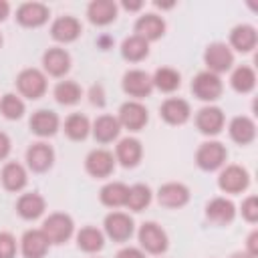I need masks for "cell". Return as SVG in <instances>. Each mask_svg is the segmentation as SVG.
I'll return each instance as SVG.
<instances>
[{"mask_svg": "<svg viewBox=\"0 0 258 258\" xmlns=\"http://www.w3.org/2000/svg\"><path fill=\"white\" fill-rule=\"evenodd\" d=\"M149 200H151V191H149V187L143 185V183H137V185L129 187L125 206H129L131 210L139 212V210H143V208L149 204Z\"/></svg>", "mask_w": 258, "mask_h": 258, "instance_id": "cell-35", "label": "cell"}, {"mask_svg": "<svg viewBox=\"0 0 258 258\" xmlns=\"http://www.w3.org/2000/svg\"><path fill=\"white\" fill-rule=\"evenodd\" d=\"M242 216H244L248 222H256V220H258V198H256V196H250V198L242 204Z\"/></svg>", "mask_w": 258, "mask_h": 258, "instance_id": "cell-40", "label": "cell"}, {"mask_svg": "<svg viewBox=\"0 0 258 258\" xmlns=\"http://www.w3.org/2000/svg\"><path fill=\"white\" fill-rule=\"evenodd\" d=\"M87 171L95 177H107L113 171V155L105 149H95L87 157Z\"/></svg>", "mask_w": 258, "mask_h": 258, "instance_id": "cell-14", "label": "cell"}, {"mask_svg": "<svg viewBox=\"0 0 258 258\" xmlns=\"http://www.w3.org/2000/svg\"><path fill=\"white\" fill-rule=\"evenodd\" d=\"M54 97H56V101L62 103V105H73V103L79 101V97H81V89H79V85L73 83V81H62V83L56 85V89H54Z\"/></svg>", "mask_w": 258, "mask_h": 258, "instance_id": "cell-36", "label": "cell"}, {"mask_svg": "<svg viewBox=\"0 0 258 258\" xmlns=\"http://www.w3.org/2000/svg\"><path fill=\"white\" fill-rule=\"evenodd\" d=\"M16 242L8 232H0V258H14Z\"/></svg>", "mask_w": 258, "mask_h": 258, "instance_id": "cell-39", "label": "cell"}, {"mask_svg": "<svg viewBox=\"0 0 258 258\" xmlns=\"http://www.w3.org/2000/svg\"><path fill=\"white\" fill-rule=\"evenodd\" d=\"M147 40L145 38H141V36H129V38H125V42H123V46H121V52H123V56L125 58H129V60H141L143 56H147Z\"/></svg>", "mask_w": 258, "mask_h": 258, "instance_id": "cell-31", "label": "cell"}, {"mask_svg": "<svg viewBox=\"0 0 258 258\" xmlns=\"http://www.w3.org/2000/svg\"><path fill=\"white\" fill-rule=\"evenodd\" d=\"M117 6L111 0H95L89 4V18L95 24H107L115 18Z\"/></svg>", "mask_w": 258, "mask_h": 258, "instance_id": "cell-24", "label": "cell"}, {"mask_svg": "<svg viewBox=\"0 0 258 258\" xmlns=\"http://www.w3.org/2000/svg\"><path fill=\"white\" fill-rule=\"evenodd\" d=\"M30 127L36 135L40 137H48L52 135L56 129H58V117L52 113V111H46V109H40L32 115L30 119Z\"/></svg>", "mask_w": 258, "mask_h": 258, "instance_id": "cell-19", "label": "cell"}, {"mask_svg": "<svg viewBox=\"0 0 258 258\" xmlns=\"http://www.w3.org/2000/svg\"><path fill=\"white\" fill-rule=\"evenodd\" d=\"M50 32H52V36H54L56 40H60V42H71V40H75V38L79 36L81 24H79V20L73 18V16H60L58 20H54Z\"/></svg>", "mask_w": 258, "mask_h": 258, "instance_id": "cell-21", "label": "cell"}, {"mask_svg": "<svg viewBox=\"0 0 258 258\" xmlns=\"http://www.w3.org/2000/svg\"><path fill=\"white\" fill-rule=\"evenodd\" d=\"M157 198H159V204H163L167 208H179V206H183L187 202L189 191H187V187L183 183L171 181V183H165V185L159 187Z\"/></svg>", "mask_w": 258, "mask_h": 258, "instance_id": "cell-11", "label": "cell"}, {"mask_svg": "<svg viewBox=\"0 0 258 258\" xmlns=\"http://www.w3.org/2000/svg\"><path fill=\"white\" fill-rule=\"evenodd\" d=\"M91 101L97 103V105H103V91H101V87H93V91H91Z\"/></svg>", "mask_w": 258, "mask_h": 258, "instance_id": "cell-44", "label": "cell"}, {"mask_svg": "<svg viewBox=\"0 0 258 258\" xmlns=\"http://www.w3.org/2000/svg\"><path fill=\"white\" fill-rule=\"evenodd\" d=\"M151 87H153V81L143 71H129L123 77V89H125V93L133 95V97H145V95H149L151 93Z\"/></svg>", "mask_w": 258, "mask_h": 258, "instance_id": "cell-10", "label": "cell"}, {"mask_svg": "<svg viewBox=\"0 0 258 258\" xmlns=\"http://www.w3.org/2000/svg\"><path fill=\"white\" fill-rule=\"evenodd\" d=\"M254 123L248 119V117H236L232 123H230V135L236 143H250L254 139Z\"/></svg>", "mask_w": 258, "mask_h": 258, "instance_id": "cell-30", "label": "cell"}, {"mask_svg": "<svg viewBox=\"0 0 258 258\" xmlns=\"http://www.w3.org/2000/svg\"><path fill=\"white\" fill-rule=\"evenodd\" d=\"M204 58H206V64L210 67V73H222V71H228V69L232 67V60H234L232 50H230L226 44H222V42H214V44H210V46L206 48Z\"/></svg>", "mask_w": 258, "mask_h": 258, "instance_id": "cell-5", "label": "cell"}, {"mask_svg": "<svg viewBox=\"0 0 258 258\" xmlns=\"http://www.w3.org/2000/svg\"><path fill=\"white\" fill-rule=\"evenodd\" d=\"M196 123H198V129L202 133H208V135H214L222 129L224 125V113L218 109V107H204L198 117H196Z\"/></svg>", "mask_w": 258, "mask_h": 258, "instance_id": "cell-15", "label": "cell"}, {"mask_svg": "<svg viewBox=\"0 0 258 258\" xmlns=\"http://www.w3.org/2000/svg\"><path fill=\"white\" fill-rule=\"evenodd\" d=\"M127 194H129V187H127L125 183L113 181V183H107V185L101 189V202H103L105 206L119 208V206H125Z\"/></svg>", "mask_w": 258, "mask_h": 258, "instance_id": "cell-27", "label": "cell"}, {"mask_svg": "<svg viewBox=\"0 0 258 258\" xmlns=\"http://www.w3.org/2000/svg\"><path fill=\"white\" fill-rule=\"evenodd\" d=\"M218 183H220V187L224 191L238 194V191L246 189V185H248V173H246V169H242L238 165H230V167H226L220 173Z\"/></svg>", "mask_w": 258, "mask_h": 258, "instance_id": "cell-8", "label": "cell"}, {"mask_svg": "<svg viewBox=\"0 0 258 258\" xmlns=\"http://www.w3.org/2000/svg\"><path fill=\"white\" fill-rule=\"evenodd\" d=\"M77 242L85 252H95L103 248V234L97 228H83L77 236Z\"/></svg>", "mask_w": 258, "mask_h": 258, "instance_id": "cell-33", "label": "cell"}, {"mask_svg": "<svg viewBox=\"0 0 258 258\" xmlns=\"http://www.w3.org/2000/svg\"><path fill=\"white\" fill-rule=\"evenodd\" d=\"M248 254H252L254 258L258 254V232H252L248 238Z\"/></svg>", "mask_w": 258, "mask_h": 258, "instance_id": "cell-42", "label": "cell"}, {"mask_svg": "<svg viewBox=\"0 0 258 258\" xmlns=\"http://www.w3.org/2000/svg\"><path fill=\"white\" fill-rule=\"evenodd\" d=\"M0 42H2V38H0Z\"/></svg>", "mask_w": 258, "mask_h": 258, "instance_id": "cell-48", "label": "cell"}, {"mask_svg": "<svg viewBox=\"0 0 258 258\" xmlns=\"http://www.w3.org/2000/svg\"><path fill=\"white\" fill-rule=\"evenodd\" d=\"M16 210H18V214H20L22 218L34 220V218H38V216L42 214V210H44V200H42L38 194H24V196L18 200Z\"/></svg>", "mask_w": 258, "mask_h": 258, "instance_id": "cell-28", "label": "cell"}, {"mask_svg": "<svg viewBox=\"0 0 258 258\" xmlns=\"http://www.w3.org/2000/svg\"><path fill=\"white\" fill-rule=\"evenodd\" d=\"M139 242L151 254H159V252H163L167 248V236H165V232L157 224H153V222H147V224L141 226V230H139Z\"/></svg>", "mask_w": 258, "mask_h": 258, "instance_id": "cell-4", "label": "cell"}, {"mask_svg": "<svg viewBox=\"0 0 258 258\" xmlns=\"http://www.w3.org/2000/svg\"><path fill=\"white\" fill-rule=\"evenodd\" d=\"M254 83H256V77H254V71L250 67H240L232 75V87L238 93H248L254 87Z\"/></svg>", "mask_w": 258, "mask_h": 258, "instance_id": "cell-37", "label": "cell"}, {"mask_svg": "<svg viewBox=\"0 0 258 258\" xmlns=\"http://www.w3.org/2000/svg\"><path fill=\"white\" fill-rule=\"evenodd\" d=\"M42 232L48 238V242L60 244L73 234V220L67 214H52V216H48L44 220Z\"/></svg>", "mask_w": 258, "mask_h": 258, "instance_id": "cell-1", "label": "cell"}, {"mask_svg": "<svg viewBox=\"0 0 258 258\" xmlns=\"http://www.w3.org/2000/svg\"><path fill=\"white\" fill-rule=\"evenodd\" d=\"M42 62H44V69H46L50 75L60 77V75H64V73L69 71V67H71V56H69V52L62 50V48H48V50L44 52V56H42Z\"/></svg>", "mask_w": 258, "mask_h": 258, "instance_id": "cell-16", "label": "cell"}, {"mask_svg": "<svg viewBox=\"0 0 258 258\" xmlns=\"http://www.w3.org/2000/svg\"><path fill=\"white\" fill-rule=\"evenodd\" d=\"M64 131L71 139H85L89 133V119L81 113H75L64 121Z\"/></svg>", "mask_w": 258, "mask_h": 258, "instance_id": "cell-34", "label": "cell"}, {"mask_svg": "<svg viewBox=\"0 0 258 258\" xmlns=\"http://www.w3.org/2000/svg\"><path fill=\"white\" fill-rule=\"evenodd\" d=\"M191 91H194V95H196L198 99H202V101H214V99H218L220 93H222V81H220V77H218L216 73L206 71V73H200V75L194 79Z\"/></svg>", "mask_w": 258, "mask_h": 258, "instance_id": "cell-2", "label": "cell"}, {"mask_svg": "<svg viewBox=\"0 0 258 258\" xmlns=\"http://www.w3.org/2000/svg\"><path fill=\"white\" fill-rule=\"evenodd\" d=\"M119 125H125L127 129H141L145 123H147V109L141 105V103H135V101H129L121 107L119 111Z\"/></svg>", "mask_w": 258, "mask_h": 258, "instance_id": "cell-7", "label": "cell"}, {"mask_svg": "<svg viewBox=\"0 0 258 258\" xmlns=\"http://www.w3.org/2000/svg\"><path fill=\"white\" fill-rule=\"evenodd\" d=\"M16 18L24 26H40L48 18V8L40 2H26L18 8Z\"/></svg>", "mask_w": 258, "mask_h": 258, "instance_id": "cell-13", "label": "cell"}, {"mask_svg": "<svg viewBox=\"0 0 258 258\" xmlns=\"http://www.w3.org/2000/svg\"><path fill=\"white\" fill-rule=\"evenodd\" d=\"M48 248V238L42 230H28L22 238V254L26 258H42Z\"/></svg>", "mask_w": 258, "mask_h": 258, "instance_id": "cell-12", "label": "cell"}, {"mask_svg": "<svg viewBox=\"0 0 258 258\" xmlns=\"http://www.w3.org/2000/svg\"><path fill=\"white\" fill-rule=\"evenodd\" d=\"M234 204L230 202V200H226V198H216V200H212L210 204H208V208H206V216H208V220L210 222H214V224H228L232 218H234Z\"/></svg>", "mask_w": 258, "mask_h": 258, "instance_id": "cell-17", "label": "cell"}, {"mask_svg": "<svg viewBox=\"0 0 258 258\" xmlns=\"http://www.w3.org/2000/svg\"><path fill=\"white\" fill-rule=\"evenodd\" d=\"M135 30H137V36H141L145 40H155L163 34L165 22L155 14H145L135 22Z\"/></svg>", "mask_w": 258, "mask_h": 258, "instance_id": "cell-18", "label": "cell"}, {"mask_svg": "<svg viewBox=\"0 0 258 258\" xmlns=\"http://www.w3.org/2000/svg\"><path fill=\"white\" fill-rule=\"evenodd\" d=\"M16 85H18V91L24 95V97H30V99H38L44 89H46V79L40 71L36 69H26L18 75L16 79Z\"/></svg>", "mask_w": 258, "mask_h": 258, "instance_id": "cell-3", "label": "cell"}, {"mask_svg": "<svg viewBox=\"0 0 258 258\" xmlns=\"http://www.w3.org/2000/svg\"><path fill=\"white\" fill-rule=\"evenodd\" d=\"M8 10H10L8 4H6L4 0H0V20H4V18L8 16Z\"/></svg>", "mask_w": 258, "mask_h": 258, "instance_id": "cell-45", "label": "cell"}, {"mask_svg": "<svg viewBox=\"0 0 258 258\" xmlns=\"http://www.w3.org/2000/svg\"><path fill=\"white\" fill-rule=\"evenodd\" d=\"M117 258H145V256H143V252L137 250V248H123V250L117 254Z\"/></svg>", "mask_w": 258, "mask_h": 258, "instance_id": "cell-41", "label": "cell"}, {"mask_svg": "<svg viewBox=\"0 0 258 258\" xmlns=\"http://www.w3.org/2000/svg\"><path fill=\"white\" fill-rule=\"evenodd\" d=\"M117 157H119V161L125 167H133L141 159V143L137 139H131V137L119 141V145H117Z\"/></svg>", "mask_w": 258, "mask_h": 258, "instance_id": "cell-25", "label": "cell"}, {"mask_svg": "<svg viewBox=\"0 0 258 258\" xmlns=\"http://www.w3.org/2000/svg\"><path fill=\"white\" fill-rule=\"evenodd\" d=\"M93 133L95 137L101 141V143H107V141H113L117 135H119V121L111 115H103L95 121V127H93Z\"/></svg>", "mask_w": 258, "mask_h": 258, "instance_id": "cell-29", "label": "cell"}, {"mask_svg": "<svg viewBox=\"0 0 258 258\" xmlns=\"http://www.w3.org/2000/svg\"><path fill=\"white\" fill-rule=\"evenodd\" d=\"M0 111H2V115H4L6 119H18V117L24 113V103H22L16 95L8 93V95H4L2 101H0Z\"/></svg>", "mask_w": 258, "mask_h": 258, "instance_id": "cell-38", "label": "cell"}, {"mask_svg": "<svg viewBox=\"0 0 258 258\" xmlns=\"http://www.w3.org/2000/svg\"><path fill=\"white\" fill-rule=\"evenodd\" d=\"M8 151H10V139H8V135H6V133H2V131H0V159H2V157H6V155H8Z\"/></svg>", "mask_w": 258, "mask_h": 258, "instance_id": "cell-43", "label": "cell"}, {"mask_svg": "<svg viewBox=\"0 0 258 258\" xmlns=\"http://www.w3.org/2000/svg\"><path fill=\"white\" fill-rule=\"evenodd\" d=\"M2 183L10 191H18L26 183V171L20 163H6L2 169Z\"/></svg>", "mask_w": 258, "mask_h": 258, "instance_id": "cell-26", "label": "cell"}, {"mask_svg": "<svg viewBox=\"0 0 258 258\" xmlns=\"http://www.w3.org/2000/svg\"><path fill=\"white\" fill-rule=\"evenodd\" d=\"M151 81H153V85H155L157 89H161V91H165V93H171V91H175V89L179 87V73L173 71V69L163 67V69H159V71L155 73V77H153Z\"/></svg>", "mask_w": 258, "mask_h": 258, "instance_id": "cell-32", "label": "cell"}, {"mask_svg": "<svg viewBox=\"0 0 258 258\" xmlns=\"http://www.w3.org/2000/svg\"><path fill=\"white\" fill-rule=\"evenodd\" d=\"M232 258H254L252 254H248V252H238V254H234Z\"/></svg>", "mask_w": 258, "mask_h": 258, "instance_id": "cell-47", "label": "cell"}, {"mask_svg": "<svg viewBox=\"0 0 258 258\" xmlns=\"http://www.w3.org/2000/svg\"><path fill=\"white\" fill-rule=\"evenodd\" d=\"M196 159H198V165L202 169H216L224 163L226 159V147L218 141H210V143H204L198 153H196Z\"/></svg>", "mask_w": 258, "mask_h": 258, "instance_id": "cell-6", "label": "cell"}, {"mask_svg": "<svg viewBox=\"0 0 258 258\" xmlns=\"http://www.w3.org/2000/svg\"><path fill=\"white\" fill-rule=\"evenodd\" d=\"M230 42L234 48H238L240 52H248L254 48L256 44V30L250 24H240L232 30L230 34Z\"/></svg>", "mask_w": 258, "mask_h": 258, "instance_id": "cell-23", "label": "cell"}, {"mask_svg": "<svg viewBox=\"0 0 258 258\" xmlns=\"http://www.w3.org/2000/svg\"><path fill=\"white\" fill-rule=\"evenodd\" d=\"M161 117L171 125H179L189 117V105L183 99H167L161 105Z\"/></svg>", "mask_w": 258, "mask_h": 258, "instance_id": "cell-22", "label": "cell"}, {"mask_svg": "<svg viewBox=\"0 0 258 258\" xmlns=\"http://www.w3.org/2000/svg\"><path fill=\"white\" fill-rule=\"evenodd\" d=\"M105 230L107 234L113 238V240H127L133 232V222L127 214H121V212H113L105 218Z\"/></svg>", "mask_w": 258, "mask_h": 258, "instance_id": "cell-9", "label": "cell"}, {"mask_svg": "<svg viewBox=\"0 0 258 258\" xmlns=\"http://www.w3.org/2000/svg\"><path fill=\"white\" fill-rule=\"evenodd\" d=\"M123 6H125L127 10H137V8L141 6V2H123Z\"/></svg>", "mask_w": 258, "mask_h": 258, "instance_id": "cell-46", "label": "cell"}, {"mask_svg": "<svg viewBox=\"0 0 258 258\" xmlns=\"http://www.w3.org/2000/svg\"><path fill=\"white\" fill-rule=\"evenodd\" d=\"M52 157H54V153H52V149H50L46 143H34V145L26 151V161H28V165H30L34 171H44V169H48L50 163H52Z\"/></svg>", "mask_w": 258, "mask_h": 258, "instance_id": "cell-20", "label": "cell"}]
</instances>
